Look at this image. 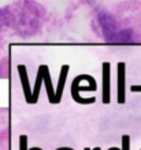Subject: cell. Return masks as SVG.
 Masks as SVG:
<instances>
[{
	"label": "cell",
	"instance_id": "obj_1",
	"mask_svg": "<svg viewBox=\"0 0 141 150\" xmlns=\"http://www.w3.org/2000/svg\"><path fill=\"white\" fill-rule=\"evenodd\" d=\"M99 23L101 26L104 39L108 43L112 44H121V43H126L130 37V30H121L117 26L115 19L107 13L99 14Z\"/></svg>",
	"mask_w": 141,
	"mask_h": 150
},
{
	"label": "cell",
	"instance_id": "obj_2",
	"mask_svg": "<svg viewBox=\"0 0 141 150\" xmlns=\"http://www.w3.org/2000/svg\"><path fill=\"white\" fill-rule=\"evenodd\" d=\"M97 90V83L92 76L89 74H81L73 80L71 83V98H73L77 103L81 105H88L93 103L96 100L95 96L92 98H84L81 95L82 91H96Z\"/></svg>",
	"mask_w": 141,
	"mask_h": 150
},
{
	"label": "cell",
	"instance_id": "obj_3",
	"mask_svg": "<svg viewBox=\"0 0 141 150\" xmlns=\"http://www.w3.org/2000/svg\"><path fill=\"white\" fill-rule=\"evenodd\" d=\"M117 96H118V103L123 105L126 100V64L125 62H118L117 66Z\"/></svg>",
	"mask_w": 141,
	"mask_h": 150
},
{
	"label": "cell",
	"instance_id": "obj_4",
	"mask_svg": "<svg viewBox=\"0 0 141 150\" xmlns=\"http://www.w3.org/2000/svg\"><path fill=\"white\" fill-rule=\"evenodd\" d=\"M103 103H110L111 100V64L110 62H103Z\"/></svg>",
	"mask_w": 141,
	"mask_h": 150
},
{
	"label": "cell",
	"instance_id": "obj_5",
	"mask_svg": "<svg viewBox=\"0 0 141 150\" xmlns=\"http://www.w3.org/2000/svg\"><path fill=\"white\" fill-rule=\"evenodd\" d=\"M18 73H19V79H21V84H22V90L23 94H25V99H26L27 103L32 105V94L33 90L30 88V84H29V77H27V70L25 65H18Z\"/></svg>",
	"mask_w": 141,
	"mask_h": 150
},
{
	"label": "cell",
	"instance_id": "obj_6",
	"mask_svg": "<svg viewBox=\"0 0 141 150\" xmlns=\"http://www.w3.org/2000/svg\"><path fill=\"white\" fill-rule=\"evenodd\" d=\"M43 69V83H45V88H47V94H48V100L50 103L55 105L56 103V92H55L54 87H52V80H51V74H50V68L47 65H40Z\"/></svg>",
	"mask_w": 141,
	"mask_h": 150
},
{
	"label": "cell",
	"instance_id": "obj_7",
	"mask_svg": "<svg viewBox=\"0 0 141 150\" xmlns=\"http://www.w3.org/2000/svg\"><path fill=\"white\" fill-rule=\"evenodd\" d=\"M68 70H70V66H68V65H62V68H60V74H59V81H58V88H56V94H55V95H56V103H59L60 99H62Z\"/></svg>",
	"mask_w": 141,
	"mask_h": 150
},
{
	"label": "cell",
	"instance_id": "obj_8",
	"mask_svg": "<svg viewBox=\"0 0 141 150\" xmlns=\"http://www.w3.org/2000/svg\"><path fill=\"white\" fill-rule=\"evenodd\" d=\"M41 84H43V69H41V66H38L37 76H36V83H34V88H33V94H32V103H37V100H38Z\"/></svg>",
	"mask_w": 141,
	"mask_h": 150
},
{
	"label": "cell",
	"instance_id": "obj_9",
	"mask_svg": "<svg viewBox=\"0 0 141 150\" xmlns=\"http://www.w3.org/2000/svg\"><path fill=\"white\" fill-rule=\"evenodd\" d=\"M121 150H130V137L129 135L122 137V149Z\"/></svg>",
	"mask_w": 141,
	"mask_h": 150
},
{
	"label": "cell",
	"instance_id": "obj_10",
	"mask_svg": "<svg viewBox=\"0 0 141 150\" xmlns=\"http://www.w3.org/2000/svg\"><path fill=\"white\" fill-rule=\"evenodd\" d=\"M132 92H141V86H132L130 87Z\"/></svg>",
	"mask_w": 141,
	"mask_h": 150
},
{
	"label": "cell",
	"instance_id": "obj_11",
	"mask_svg": "<svg viewBox=\"0 0 141 150\" xmlns=\"http://www.w3.org/2000/svg\"><path fill=\"white\" fill-rule=\"evenodd\" d=\"M56 150H73V149H70V147H59V149H56Z\"/></svg>",
	"mask_w": 141,
	"mask_h": 150
},
{
	"label": "cell",
	"instance_id": "obj_12",
	"mask_svg": "<svg viewBox=\"0 0 141 150\" xmlns=\"http://www.w3.org/2000/svg\"><path fill=\"white\" fill-rule=\"evenodd\" d=\"M84 150H101L100 147H95V149H89V147H85Z\"/></svg>",
	"mask_w": 141,
	"mask_h": 150
},
{
	"label": "cell",
	"instance_id": "obj_13",
	"mask_svg": "<svg viewBox=\"0 0 141 150\" xmlns=\"http://www.w3.org/2000/svg\"><path fill=\"white\" fill-rule=\"evenodd\" d=\"M108 150H121V149H119V147H110Z\"/></svg>",
	"mask_w": 141,
	"mask_h": 150
}]
</instances>
